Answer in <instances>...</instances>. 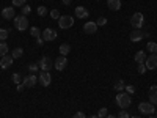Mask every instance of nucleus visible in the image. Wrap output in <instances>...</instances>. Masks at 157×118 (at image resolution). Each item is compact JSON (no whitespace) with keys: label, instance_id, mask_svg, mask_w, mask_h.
Returning <instances> with one entry per match:
<instances>
[{"label":"nucleus","instance_id":"nucleus-35","mask_svg":"<svg viewBox=\"0 0 157 118\" xmlns=\"http://www.w3.org/2000/svg\"><path fill=\"white\" fill-rule=\"evenodd\" d=\"M25 0H13V6H24Z\"/></svg>","mask_w":157,"mask_h":118},{"label":"nucleus","instance_id":"nucleus-37","mask_svg":"<svg viewBox=\"0 0 157 118\" xmlns=\"http://www.w3.org/2000/svg\"><path fill=\"white\" fill-rule=\"evenodd\" d=\"M118 118H130V116H129L127 110H124V109H123V110H121L120 113H118Z\"/></svg>","mask_w":157,"mask_h":118},{"label":"nucleus","instance_id":"nucleus-38","mask_svg":"<svg viewBox=\"0 0 157 118\" xmlns=\"http://www.w3.org/2000/svg\"><path fill=\"white\" fill-rule=\"evenodd\" d=\"M72 118H86V115H85L83 112H77V113H74Z\"/></svg>","mask_w":157,"mask_h":118},{"label":"nucleus","instance_id":"nucleus-19","mask_svg":"<svg viewBox=\"0 0 157 118\" xmlns=\"http://www.w3.org/2000/svg\"><path fill=\"white\" fill-rule=\"evenodd\" d=\"M134 60H135L137 63H145V60H146V54H145V50H138L137 54H135V57H134Z\"/></svg>","mask_w":157,"mask_h":118},{"label":"nucleus","instance_id":"nucleus-8","mask_svg":"<svg viewBox=\"0 0 157 118\" xmlns=\"http://www.w3.org/2000/svg\"><path fill=\"white\" fill-rule=\"evenodd\" d=\"M41 36H43L44 41H55V39H57V32L52 30V29H44Z\"/></svg>","mask_w":157,"mask_h":118},{"label":"nucleus","instance_id":"nucleus-11","mask_svg":"<svg viewBox=\"0 0 157 118\" xmlns=\"http://www.w3.org/2000/svg\"><path fill=\"white\" fill-rule=\"evenodd\" d=\"M14 14H16L14 6H6V8L2 10V18L3 19H14Z\"/></svg>","mask_w":157,"mask_h":118},{"label":"nucleus","instance_id":"nucleus-1","mask_svg":"<svg viewBox=\"0 0 157 118\" xmlns=\"http://www.w3.org/2000/svg\"><path fill=\"white\" fill-rule=\"evenodd\" d=\"M115 102H116V106L120 109H127L130 104H132V99H130L129 93H118Z\"/></svg>","mask_w":157,"mask_h":118},{"label":"nucleus","instance_id":"nucleus-28","mask_svg":"<svg viewBox=\"0 0 157 118\" xmlns=\"http://www.w3.org/2000/svg\"><path fill=\"white\" fill-rule=\"evenodd\" d=\"M21 11H22V16H27V14H30V11H32V8H30V5H24Z\"/></svg>","mask_w":157,"mask_h":118},{"label":"nucleus","instance_id":"nucleus-45","mask_svg":"<svg viewBox=\"0 0 157 118\" xmlns=\"http://www.w3.org/2000/svg\"><path fill=\"white\" fill-rule=\"evenodd\" d=\"M155 118H157V110H155Z\"/></svg>","mask_w":157,"mask_h":118},{"label":"nucleus","instance_id":"nucleus-30","mask_svg":"<svg viewBox=\"0 0 157 118\" xmlns=\"http://www.w3.org/2000/svg\"><path fill=\"white\" fill-rule=\"evenodd\" d=\"M22 81V77H21V74H17V73H14L13 74V82H14L16 85H19V82Z\"/></svg>","mask_w":157,"mask_h":118},{"label":"nucleus","instance_id":"nucleus-24","mask_svg":"<svg viewBox=\"0 0 157 118\" xmlns=\"http://www.w3.org/2000/svg\"><path fill=\"white\" fill-rule=\"evenodd\" d=\"M30 35H32L33 38H39V36H41V30H39L38 27H32V29H30Z\"/></svg>","mask_w":157,"mask_h":118},{"label":"nucleus","instance_id":"nucleus-29","mask_svg":"<svg viewBox=\"0 0 157 118\" xmlns=\"http://www.w3.org/2000/svg\"><path fill=\"white\" fill-rule=\"evenodd\" d=\"M107 115H109V110H107L105 107L99 109V112H98V116H99V118H104V116H107Z\"/></svg>","mask_w":157,"mask_h":118},{"label":"nucleus","instance_id":"nucleus-9","mask_svg":"<svg viewBox=\"0 0 157 118\" xmlns=\"http://www.w3.org/2000/svg\"><path fill=\"white\" fill-rule=\"evenodd\" d=\"M38 81L41 82V85H43V87H49V85H50V82H52V76H50V73H49V71H43L41 74H39Z\"/></svg>","mask_w":157,"mask_h":118},{"label":"nucleus","instance_id":"nucleus-15","mask_svg":"<svg viewBox=\"0 0 157 118\" xmlns=\"http://www.w3.org/2000/svg\"><path fill=\"white\" fill-rule=\"evenodd\" d=\"M75 16H77L78 19H86V18L90 16V13H88V10H86L85 6H77V8H75Z\"/></svg>","mask_w":157,"mask_h":118},{"label":"nucleus","instance_id":"nucleus-2","mask_svg":"<svg viewBox=\"0 0 157 118\" xmlns=\"http://www.w3.org/2000/svg\"><path fill=\"white\" fill-rule=\"evenodd\" d=\"M14 29L19 30V32H24V30H27L29 29V19L27 16H16L14 18Z\"/></svg>","mask_w":157,"mask_h":118},{"label":"nucleus","instance_id":"nucleus-25","mask_svg":"<svg viewBox=\"0 0 157 118\" xmlns=\"http://www.w3.org/2000/svg\"><path fill=\"white\" fill-rule=\"evenodd\" d=\"M146 47H148V50L151 52V54H157V43H152L151 41V43H148Z\"/></svg>","mask_w":157,"mask_h":118},{"label":"nucleus","instance_id":"nucleus-44","mask_svg":"<svg viewBox=\"0 0 157 118\" xmlns=\"http://www.w3.org/2000/svg\"><path fill=\"white\" fill-rule=\"evenodd\" d=\"M130 118H141V116H138V115H135V116H130Z\"/></svg>","mask_w":157,"mask_h":118},{"label":"nucleus","instance_id":"nucleus-42","mask_svg":"<svg viewBox=\"0 0 157 118\" xmlns=\"http://www.w3.org/2000/svg\"><path fill=\"white\" fill-rule=\"evenodd\" d=\"M90 118H99V116H98V115H91Z\"/></svg>","mask_w":157,"mask_h":118},{"label":"nucleus","instance_id":"nucleus-12","mask_svg":"<svg viewBox=\"0 0 157 118\" xmlns=\"http://www.w3.org/2000/svg\"><path fill=\"white\" fill-rule=\"evenodd\" d=\"M13 60H14V58H13L11 55H8V54L3 55L2 60H0V68H2V69H8L11 65H13Z\"/></svg>","mask_w":157,"mask_h":118},{"label":"nucleus","instance_id":"nucleus-18","mask_svg":"<svg viewBox=\"0 0 157 118\" xmlns=\"http://www.w3.org/2000/svg\"><path fill=\"white\" fill-rule=\"evenodd\" d=\"M149 102L151 104H157V85H152L149 88Z\"/></svg>","mask_w":157,"mask_h":118},{"label":"nucleus","instance_id":"nucleus-21","mask_svg":"<svg viewBox=\"0 0 157 118\" xmlns=\"http://www.w3.org/2000/svg\"><path fill=\"white\" fill-rule=\"evenodd\" d=\"M69 50H71V46H69V44H61V46H60V54L64 55V57L69 54Z\"/></svg>","mask_w":157,"mask_h":118},{"label":"nucleus","instance_id":"nucleus-3","mask_svg":"<svg viewBox=\"0 0 157 118\" xmlns=\"http://www.w3.org/2000/svg\"><path fill=\"white\" fill-rule=\"evenodd\" d=\"M143 24H145V16L141 14V13H134L132 18H130V25H132L134 29H138L141 30Z\"/></svg>","mask_w":157,"mask_h":118},{"label":"nucleus","instance_id":"nucleus-41","mask_svg":"<svg viewBox=\"0 0 157 118\" xmlns=\"http://www.w3.org/2000/svg\"><path fill=\"white\" fill-rule=\"evenodd\" d=\"M24 90V84L22 85H17V91H22Z\"/></svg>","mask_w":157,"mask_h":118},{"label":"nucleus","instance_id":"nucleus-22","mask_svg":"<svg viewBox=\"0 0 157 118\" xmlns=\"http://www.w3.org/2000/svg\"><path fill=\"white\" fill-rule=\"evenodd\" d=\"M22 55H24V49H22V47H16L14 50H13V54H11L13 58H19V57H22Z\"/></svg>","mask_w":157,"mask_h":118},{"label":"nucleus","instance_id":"nucleus-39","mask_svg":"<svg viewBox=\"0 0 157 118\" xmlns=\"http://www.w3.org/2000/svg\"><path fill=\"white\" fill-rule=\"evenodd\" d=\"M36 43H38V46H43V43H44V39H43V36H39V38H36Z\"/></svg>","mask_w":157,"mask_h":118},{"label":"nucleus","instance_id":"nucleus-46","mask_svg":"<svg viewBox=\"0 0 157 118\" xmlns=\"http://www.w3.org/2000/svg\"><path fill=\"white\" fill-rule=\"evenodd\" d=\"M151 118H154V116H151Z\"/></svg>","mask_w":157,"mask_h":118},{"label":"nucleus","instance_id":"nucleus-6","mask_svg":"<svg viewBox=\"0 0 157 118\" xmlns=\"http://www.w3.org/2000/svg\"><path fill=\"white\" fill-rule=\"evenodd\" d=\"M68 66V58L64 57V55H60L58 58H55V63H54V68L57 71H63L64 68Z\"/></svg>","mask_w":157,"mask_h":118},{"label":"nucleus","instance_id":"nucleus-26","mask_svg":"<svg viewBox=\"0 0 157 118\" xmlns=\"http://www.w3.org/2000/svg\"><path fill=\"white\" fill-rule=\"evenodd\" d=\"M8 33H10V30H6V29H0V41H5L6 36H8Z\"/></svg>","mask_w":157,"mask_h":118},{"label":"nucleus","instance_id":"nucleus-31","mask_svg":"<svg viewBox=\"0 0 157 118\" xmlns=\"http://www.w3.org/2000/svg\"><path fill=\"white\" fill-rule=\"evenodd\" d=\"M50 18H52V19H60L58 10H50Z\"/></svg>","mask_w":157,"mask_h":118},{"label":"nucleus","instance_id":"nucleus-14","mask_svg":"<svg viewBox=\"0 0 157 118\" xmlns=\"http://www.w3.org/2000/svg\"><path fill=\"white\" fill-rule=\"evenodd\" d=\"M36 82H38V77L35 76V74H30V76H27L24 79V87H35L36 85Z\"/></svg>","mask_w":157,"mask_h":118},{"label":"nucleus","instance_id":"nucleus-17","mask_svg":"<svg viewBox=\"0 0 157 118\" xmlns=\"http://www.w3.org/2000/svg\"><path fill=\"white\" fill-rule=\"evenodd\" d=\"M107 6L112 11H118L121 10V0H107Z\"/></svg>","mask_w":157,"mask_h":118},{"label":"nucleus","instance_id":"nucleus-34","mask_svg":"<svg viewBox=\"0 0 157 118\" xmlns=\"http://www.w3.org/2000/svg\"><path fill=\"white\" fill-rule=\"evenodd\" d=\"M96 24H98V27H104V25L107 24V19H105V18H99V19L96 21Z\"/></svg>","mask_w":157,"mask_h":118},{"label":"nucleus","instance_id":"nucleus-13","mask_svg":"<svg viewBox=\"0 0 157 118\" xmlns=\"http://www.w3.org/2000/svg\"><path fill=\"white\" fill-rule=\"evenodd\" d=\"M96 30H98V24H96V22H85V25H83V32H85V33L94 35Z\"/></svg>","mask_w":157,"mask_h":118},{"label":"nucleus","instance_id":"nucleus-16","mask_svg":"<svg viewBox=\"0 0 157 118\" xmlns=\"http://www.w3.org/2000/svg\"><path fill=\"white\" fill-rule=\"evenodd\" d=\"M145 36L141 33V30H138V29H135L134 32H130L129 33V38H130V41H134V43H137V41H141V38Z\"/></svg>","mask_w":157,"mask_h":118},{"label":"nucleus","instance_id":"nucleus-5","mask_svg":"<svg viewBox=\"0 0 157 118\" xmlns=\"http://www.w3.org/2000/svg\"><path fill=\"white\" fill-rule=\"evenodd\" d=\"M138 110L141 113H145V115H152L155 109H154V104H151V102H140L138 104Z\"/></svg>","mask_w":157,"mask_h":118},{"label":"nucleus","instance_id":"nucleus-43","mask_svg":"<svg viewBox=\"0 0 157 118\" xmlns=\"http://www.w3.org/2000/svg\"><path fill=\"white\" fill-rule=\"evenodd\" d=\"M105 118H115V116H113V115H107Z\"/></svg>","mask_w":157,"mask_h":118},{"label":"nucleus","instance_id":"nucleus-32","mask_svg":"<svg viewBox=\"0 0 157 118\" xmlns=\"http://www.w3.org/2000/svg\"><path fill=\"white\" fill-rule=\"evenodd\" d=\"M126 93H129V95H134L135 93V87L134 85H126Z\"/></svg>","mask_w":157,"mask_h":118},{"label":"nucleus","instance_id":"nucleus-36","mask_svg":"<svg viewBox=\"0 0 157 118\" xmlns=\"http://www.w3.org/2000/svg\"><path fill=\"white\" fill-rule=\"evenodd\" d=\"M138 73H140V74H145V73H146V66H145V63H138Z\"/></svg>","mask_w":157,"mask_h":118},{"label":"nucleus","instance_id":"nucleus-33","mask_svg":"<svg viewBox=\"0 0 157 118\" xmlns=\"http://www.w3.org/2000/svg\"><path fill=\"white\" fill-rule=\"evenodd\" d=\"M29 69H30L32 73H36V71L39 69V65H38V63H30V65H29Z\"/></svg>","mask_w":157,"mask_h":118},{"label":"nucleus","instance_id":"nucleus-27","mask_svg":"<svg viewBox=\"0 0 157 118\" xmlns=\"http://www.w3.org/2000/svg\"><path fill=\"white\" fill-rule=\"evenodd\" d=\"M46 14H47V8L39 5V6H38V16H41V18H43V16H46Z\"/></svg>","mask_w":157,"mask_h":118},{"label":"nucleus","instance_id":"nucleus-7","mask_svg":"<svg viewBox=\"0 0 157 118\" xmlns=\"http://www.w3.org/2000/svg\"><path fill=\"white\" fill-rule=\"evenodd\" d=\"M38 65H39V68H41L43 71H50L52 66H54V61H52L49 57H43L41 60L38 61Z\"/></svg>","mask_w":157,"mask_h":118},{"label":"nucleus","instance_id":"nucleus-4","mask_svg":"<svg viewBox=\"0 0 157 118\" xmlns=\"http://www.w3.org/2000/svg\"><path fill=\"white\" fill-rule=\"evenodd\" d=\"M58 25H60V29H63V30L71 29L72 25H74V18L72 16H60Z\"/></svg>","mask_w":157,"mask_h":118},{"label":"nucleus","instance_id":"nucleus-10","mask_svg":"<svg viewBox=\"0 0 157 118\" xmlns=\"http://www.w3.org/2000/svg\"><path fill=\"white\" fill-rule=\"evenodd\" d=\"M145 66H146V69H155L157 68V54H151L145 60Z\"/></svg>","mask_w":157,"mask_h":118},{"label":"nucleus","instance_id":"nucleus-23","mask_svg":"<svg viewBox=\"0 0 157 118\" xmlns=\"http://www.w3.org/2000/svg\"><path fill=\"white\" fill-rule=\"evenodd\" d=\"M126 88V84H124V81H116V84H115V90H118V91H123Z\"/></svg>","mask_w":157,"mask_h":118},{"label":"nucleus","instance_id":"nucleus-20","mask_svg":"<svg viewBox=\"0 0 157 118\" xmlns=\"http://www.w3.org/2000/svg\"><path fill=\"white\" fill-rule=\"evenodd\" d=\"M6 54H8V44L5 41H0V58Z\"/></svg>","mask_w":157,"mask_h":118},{"label":"nucleus","instance_id":"nucleus-40","mask_svg":"<svg viewBox=\"0 0 157 118\" xmlns=\"http://www.w3.org/2000/svg\"><path fill=\"white\" fill-rule=\"evenodd\" d=\"M61 2H63V5H69L71 0H61Z\"/></svg>","mask_w":157,"mask_h":118}]
</instances>
